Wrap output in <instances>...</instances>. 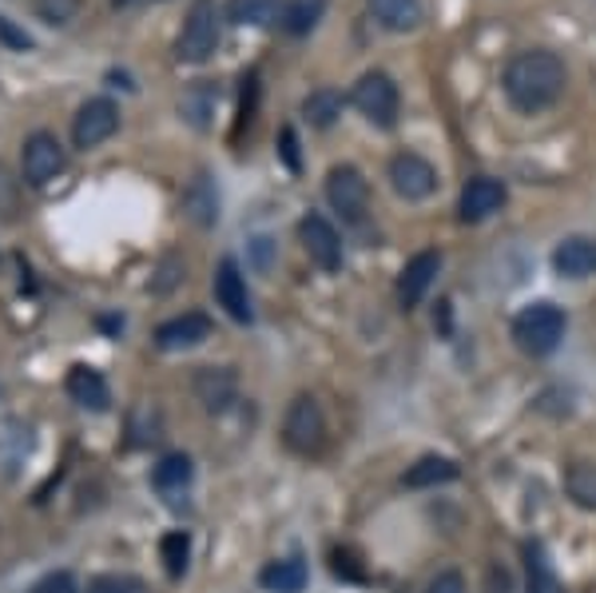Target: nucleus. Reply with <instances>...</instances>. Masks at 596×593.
Here are the masks:
<instances>
[{
  "instance_id": "1",
  "label": "nucleus",
  "mask_w": 596,
  "mask_h": 593,
  "mask_svg": "<svg viewBox=\"0 0 596 593\" xmlns=\"http://www.w3.org/2000/svg\"><path fill=\"white\" fill-rule=\"evenodd\" d=\"M568 84V68L557 52L549 49H525L505 64V77H502V88L509 104L517 112H545L560 100Z\"/></svg>"
},
{
  "instance_id": "16",
  "label": "nucleus",
  "mask_w": 596,
  "mask_h": 593,
  "mask_svg": "<svg viewBox=\"0 0 596 593\" xmlns=\"http://www.w3.org/2000/svg\"><path fill=\"white\" fill-rule=\"evenodd\" d=\"M553 268L565 279L596 275V240H588V235H568V240L557 243V251H553Z\"/></svg>"
},
{
  "instance_id": "11",
  "label": "nucleus",
  "mask_w": 596,
  "mask_h": 593,
  "mask_svg": "<svg viewBox=\"0 0 596 593\" xmlns=\"http://www.w3.org/2000/svg\"><path fill=\"white\" fill-rule=\"evenodd\" d=\"M215 299L235 323H251V319H255V311H251V291H246V279H243V271H239L235 259H223V263H219Z\"/></svg>"
},
{
  "instance_id": "6",
  "label": "nucleus",
  "mask_w": 596,
  "mask_h": 593,
  "mask_svg": "<svg viewBox=\"0 0 596 593\" xmlns=\"http://www.w3.org/2000/svg\"><path fill=\"white\" fill-rule=\"evenodd\" d=\"M351 100L374 128H394L397 124V108H402V97H397V84L386 77V72H366V77L354 84Z\"/></svg>"
},
{
  "instance_id": "27",
  "label": "nucleus",
  "mask_w": 596,
  "mask_h": 593,
  "mask_svg": "<svg viewBox=\"0 0 596 593\" xmlns=\"http://www.w3.org/2000/svg\"><path fill=\"white\" fill-rule=\"evenodd\" d=\"M525 565H529V593H560L553 562L545 557V550H541L537 542L525 545Z\"/></svg>"
},
{
  "instance_id": "15",
  "label": "nucleus",
  "mask_w": 596,
  "mask_h": 593,
  "mask_svg": "<svg viewBox=\"0 0 596 593\" xmlns=\"http://www.w3.org/2000/svg\"><path fill=\"white\" fill-rule=\"evenodd\" d=\"M235 371H228V366H199L195 374V399L203 402V411L219 414L228 411L231 402H235Z\"/></svg>"
},
{
  "instance_id": "4",
  "label": "nucleus",
  "mask_w": 596,
  "mask_h": 593,
  "mask_svg": "<svg viewBox=\"0 0 596 593\" xmlns=\"http://www.w3.org/2000/svg\"><path fill=\"white\" fill-rule=\"evenodd\" d=\"M283 442H286V450L303 454V459H311V454H319V450L326 446V419H322L319 402L303 394V399H294L291 406H286Z\"/></svg>"
},
{
  "instance_id": "14",
  "label": "nucleus",
  "mask_w": 596,
  "mask_h": 593,
  "mask_svg": "<svg viewBox=\"0 0 596 593\" xmlns=\"http://www.w3.org/2000/svg\"><path fill=\"white\" fill-rule=\"evenodd\" d=\"M208 339H211V319L199 315V311L168 319V323H160V331H155V346H160V351H191V346L208 343Z\"/></svg>"
},
{
  "instance_id": "2",
  "label": "nucleus",
  "mask_w": 596,
  "mask_h": 593,
  "mask_svg": "<svg viewBox=\"0 0 596 593\" xmlns=\"http://www.w3.org/2000/svg\"><path fill=\"white\" fill-rule=\"evenodd\" d=\"M565 339V311L557 303H529L521 306L517 319H513V343L525 354L541 359V354H553Z\"/></svg>"
},
{
  "instance_id": "10",
  "label": "nucleus",
  "mask_w": 596,
  "mask_h": 593,
  "mask_svg": "<svg viewBox=\"0 0 596 593\" xmlns=\"http://www.w3.org/2000/svg\"><path fill=\"white\" fill-rule=\"evenodd\" d=\"M299 240H303L314 268H322V271L342 268V235L334 231V223L326 220V215H314L311 211V215L299 223Z\"/></svg>"
},
{
  "instance_id": "37",
  "label": "nucleus",
  "mask_w": 596,
  "mask_h": 593,
  "mask_svg": "<svg viewBox=\"0 0 596 593\" xmlns=\"http://www.w3.org/2000/svg\"><path fill=\"white\" fill-rule=\"evenodd\" d=\"M115 4H128V0H115Z\"/></svg>"
},
{
  "instance_id": "32",
  "label": "nucleus",
  "mask_w": 596,
  "mask_h": 593,
  "mask_svg": "<svg viewBox=\"0 0 596 593\" xmlns=\"http://www.w3.org/2000/svg\"><path fill=\"white\" fill-rule=\"evenodd\" d=\"M331 570H334L339 577H346V582H362V577H366V574L358 570V565H354L351 550H334V554H331Z\"/></svg>"
},
{
  "instance_id": "36",
  "label": "nucleus",
  "mask_w": 596,
  "mask_h": 593,
  "mask_svg": "<svg viewBox=\"0 0 596 593\" xmlns=\"http://www.w3.org/2000/svg\"><path fill=\"white\" fill-rule=\"evenodd\" d=\"M0 37L9 40V44H17V49H29V44H32V40L24 37V32H17V29H12L9 20H0Z\"/></svg>"
},
{
  "instance_id": "22",
  "label": "nucleus",
  "mask_w": 596,
  "mask_h": 593,
  "mask_svg": "<svg viewBox=\"0 0 596 593\" xmlns=\"http://www.w3.org/2000/svg\"><path fill=\"white\" fill-rule=\"evenodd\" d=\"M283 0H231L228 17L235 24H251V29H271L275 20H283Z\"/></svg>"
},
{
  "instance_id": "5",
  "label": "nucleus",
  "mask_w": 596,
  "mask_h": 593,
  "mask_svg": "<svg viewBox=\"0 0 596 593\" xmlns=\"http://www.w3.org/2000/svg\"><path fill=\"white\" fill-rule=\"evenodd\" d=\"M326 203L339 211L346 223H362L370 208V183L354 163H339L326 172Z\"/></svg>"
},
{
  "instance_id": "20",
  "label": "nucleus",
  "mask_w": 596,
  "mask_h": 593,
  "mask_svg": "<svg viewBox=\"0 0 596 593\" xmlns=\"http://www.w3.org/2000/svg\"><path fill=\"white\" fill-rule=\"evenodd\" d=\"M366 4L390 32H414L422 24V0H366Z\"/></svg>"
},
{
  "instance_id": "9",
  "label": "nucleus",
  "mask_w": 596,
  "mask_h": 593,
  "mask_svg": "<svg viewBox=\"0 0 596 593\" xmlns=\"http://www.w3.org/2000/svg\"><path fill=\"white\" fill-rule=\"evenodd\" d=\"M390 183H394V192L402 200L417 203V200H430L437 188V168L426 160V155L417 152H402L390 160Z\"/></svg>"
},
{
  "instance_id": "33",
  "label": "nucleus",
  "mask_w": 596,
  "mask_h": 593,
  "mask_svg": "<svg viewBox=\"0 0 596 593\" xmlns=\"http://www.w3.org/2000/svg\"><path fill=\"white\" fill-rule=\"evenodd\" d=\"M279 152H283V160H286V168H291V172H299V168H303V160H299V135H294V128H283V132H279Z\"/></svg>"
},
{
  "instance_id": "29",
  "label": "nucleus",
  "mask_w": 596,
  "mask_h": 593,
  "mask_svg": "<svg viewBox=\"0 0 596 593\" xmlns=\"http://www.w3.org/2000/svg\"><path fill=\"white\" fill-rule=\"evenodd\" d=\"M191 474H195V466H191L188 454H168V459L155 466L152 482L163 490V494H171V490H183L191 482Z\"/></svg>"
},
{
  "instance_id": "17",
  "label": "nucleus",
  "mask_w": 596,
  "mask_h": 593,
  "mask_svg": "<svg viewBox=\"0 0 596 593\" xmlns=\"http://www.w3.org/2000/svg\"><path fill=\"white\" fill-rule=\"evenodd\" d=\"M183 215L203 231L219 223V192L208 172H199L195 180L188 183V192H183Z\"/></svg>"
},
{
  "instance_id": "3",
  "label": "nucleus",
  "mask_w": 596,
  "mask_h": 593,
  "mask_svg": "<svg viewBox=\"0 0 596 593\" xmlns=\"http://www.w3.org/2000/svg\"><path fill=\"white\" fill-rule=\"evenodd\" d=\"M219 49V9L215 0H191V12L183 20V32L175 40V57L183 64H203Z\"/></svg>"
},
{
  "instance_id": "7",
  "label": "nucleus",
  "mask_w": 596,
  "mask_h": 593,
  "mask_svg": "<svg viewBox=\"0 0 596 593\" xmlns=\"http://www.w3.org/2000/svg\"><path fill=\"white\" fill-rule=\"evenodd\" d=\"M115 128H120V108H115V100L92 97L80 104L77 120H72V144H77L80 152L100 148L104 140H112Z\"/></svg>"
},
{
  "instance_id": "18",
  "label": "nucleus",
  "mask_w": 596,
  "mask_h": 593,
  "mask_svg": "<svg viewBox=\"0 0 596 593\" xmlns=\"http://www.w3.org/2000/svg\"><path fill=\"white\" fill-rule=\"evenodd\" d=\"M64 391H68V399L77 402V406H84V411H108V402H112L104 374L92 371V366H72Z\"/></svg>"
},
{
  "instance_id": "31",
  "label": "nucleus",
  "mask_w": 596,
  "mask_h": 593,
  "mask_svg": "<svg viewBox=\"0 0 596 593\" xmlns=\"http://www.w3.org/2000/svg\"><path fill=\"white\" fill-rule=\"evenodd\" d=\"M92 593H148V585L132 574H104L92 582Z\"/></svg>"
},
{
  "instance_id": "8",
  "label": "nucleus",
  "mask_w": 596,
  "mask_h": 593,
  "mask_svg": "<svg viewBox=\"0 0 596 593\" xmlns=\"http://www.w3.org/2000/svg\"><path fill=\"white\" fill-rule=\"evenodd\" d=\"M20 172H24V183L32 188H44L48 180H57L64 172V148L52 132H32L24 140V152H20Z\"/></svg>"
},
{
  "instance_id": "26",
  "label": "nucleus",
  "mask_w": 596,
  "mask_h": 593,
  "mask_svg": "<svg viewBox=\"0 0 596 593\" xmlns=\"http://www.w3.org/2000/svg\"><path fill=\"white\" fill-rule=\"evenodd\" d=\"M303 115L314 128H331L342 115V97L334 92V88H314L311 97L303 100Z\"/></svg>"
},
{
  "instance_id": "28",
  "label": "nucleus",
  "mask_w": 596,
  "mask_h": 593,
  "mask_svg": "<svg viewBox=\"0 0 596 593\" xmlns=\"http://www.w3.org/2000/svg\"><path fill=\"white\" fill-rule=\"evenodd\" d=\"M160 557H163V570H168V577H183V574H188V562H191V537H188V530H171V534H163Z\"/></svg>"
},
{
  "instance_id": "25",
  "label": "nucleus",
  "mask_w": 596,
  "mask_h": 593,
  "mask_svg": "<svg viewBox=\"0 0 596 593\" xmlns=\"http://www.w3.org/2000/svg\"><path fill=\"white\" fill-rule=\"evenodd\" d=\"M322 12H326V0H286L283 29L291 32V37H306L322 20Z\"/></svg>"
},
{
  "instance_id": "23",
  "label": "nucleus",
  "mask_w": 596,
  "mask_h": 593,
  "mask_svg": "<svg viewBox=\"0 0 596 593\" xmlns=\"http://www.w3.org/2000/svg\"><path fill=\"white\" fill-rule=\"evenodd\" d=\"M259 582L266 585L271 593H299L306 585V565L299 557H286V562H271L259 574Z\"/></svg>"
},
{
  "instance_id": "30",
  "label": "nucleus",
  "mask_w": 596,
  "mask_h": 593,
  "mask_svg": "<svg viewBox=\"0 0 596 593\" xmlns=\"http://www.w3.org/2000/svg\"><path fill=\"white\" fill-rule=\"evenodd\" d=\"M80 12V0H37V17L44 24H68Z\"/></svg>"
},
{
  "instance_id": "34",
  "label": "nucleus",
  "mask_w": 596,
  "mask_h": 593,
  "mask_svg": "<svg viewBox=\"0 0 596 593\" xmlns=\"http://www.w3.org/2000/svg\"><path fill=\"white\" fill-rule=\"evenodd\" d=\"M426 593H465V577L457 574V570H445V574H437L434 582H430Z\"/></svg>"
},
{
  "instance_id": "21",
  "label": "nucleus",
  "mask_w": 596,
  "mask_h": 593,
  "mask_svg": "<svg viewBox=\"0 0 596 593\" xmlns=\"http://www.w3.org/2000/svg\"><path fill=\"white\" fill-rule=\"evenodd\" d=\"M462 474L454 459H442V454H426V459H417L414 466L406 470V486L410 490H430V486H445V482H454Z\"/></svg>"
},
{
  "instance_id": "19",
  "label": "nucleus",
  "mask_w": 596,
  "mask_h": 593,
  "mask_svg": "<svg viewBox=\"0 0 596 593\" xmlns=\"http://www.w3.org/2000/svg\"><path fill=\"white\" fill-rule=\"evenodd\" d=\"M215 108H219V84H211V80H195L180 100V115L195 132H208L211 120H215Z\"/></svg>"
},
{
  "instance_id": "24",
  "label": "nucleus",
  "mask_w": 596,
  "mask_h": 593,
  "mask_svg": "<svg viewBox=\"0 0 596 593\" xmlns=\"http://www.w3.org/2000/svg\"><path fill=\"white\" fill-rule=\"evenodd\" d=\"M565 490L580 510H596V462H573L565 474Z\"/></svg>"
},
{
  "instance_id": "35",
  "label": "nucleus",
  "mask_w": 596,
  "mask_h": 593,
  "mask_svg": "<svg viewBox=\"0 0 596 593\" xmlns=\"http://www.w3.org/2000/svg\"><path fill=\"white\" fill-rule=\"evenodd\" d=\"M32 593H77V585H72L68 574H52V577H44Z\"/></svg>"
},
{
  "instance_id": "13",
  "label": "nucleus",
  "mask_w": 596,
  "mask_h": 593,
  "mask_svg": "<svg viewBox=\"0 0 596 593\" xmlns=\"http://www.w3.org/2000/svg\"><path fill=\"white\" fill-rule=\"evenodd\" d=\"M437 271H442V255H437V251H417L406 268H402V275H397V299H402L406 311L426 299V291L434 288Z\"/></svg>"
},
{
  "instance_id": "12",
  "label": "nucleus",
  "mask_w": 596,
  "mask_h": 593,
  "mask_svg": "<svg viewBox=\"0 0 596 593\" xmlns=\"http://www.w3.org/2000/svg\"><path fill=\"white\" fill-rule=\"evenodd\" d=\"M505 203V183L489 180V175H477L462 188V200H457V215L462 223H482L489 220L493 211H502Z\"/></svg>"
}]
</instances>
